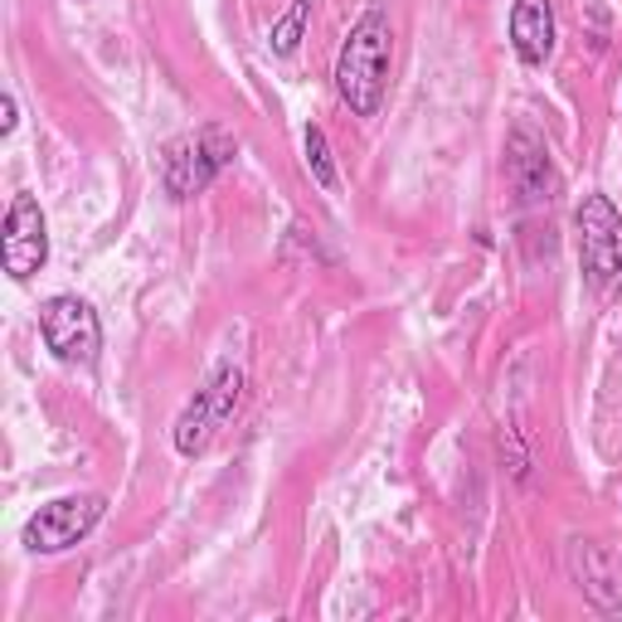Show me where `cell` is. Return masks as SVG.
Listing matches in <instances>:
<instances>
[{
    "mask_svg": "<svg viewBox=\"0 0 622 622\" xmlns=\"http://www.w3.org/2000/svg\"><path fill=\"white\" fill-rule=\"evenodd\" d=\"M569 559H574V574L583 583V593H589L599 608H618L622 603V569L618 559L599 550L593 540H574V550H569Z\"/></svg>",
    "mask_w": 622,
    "mask_h": 622,
    "instance_id": "obj_10",
    "label": "cell"
},
{
    "mask_svg": "<svg viewBox=\"0 0 622 622\" xmlns=\"http://www.w3.org/2000/svg\"><path fill=\"white\" fill-rule=\"evenodd\" d=\"M234 161H239L234 131H224L219 122H210V127H194V131H186V137H176L166 146L161 151V180L176 200H190V194L210 190Z\"/></svg>",
    "mask_w": 622,
    "mask_h": 622,
    "instance_id": "obj_2",
    "label": "cell"
},
{
    "mask_svg": "<svg viewBox=\"0 0 622 622\" xmlns=\"http://www.w3.org/2000/svg\"><path fill=\"white\" fill-rule=\"evenodd\" d=\"M389 59H394V34H389L384 10H365L336 54V93L350 107V117H375L384 107Z\"/></svg>",
    "mask_w": 622,
    "mask_h": 622,
    "instance_id": "obj_1",
    "label": "cell"
},
{
    "mask_svg": "<svg viewBox=\"0 0 622 622\" xmlns=\"http://www.w3.org/2000/svg\"><path fill=\"white\" fill-rule=\"evenodd\" d=\"M579 229V267L593 292H618L622 287V214L613 210L608 194H583L574 210Z\"/></svg>",
    "mask_w": 622,
    "mask_h": 622,
    "instance_id": "obj_3",
    "label": "cell"
},
{
    "mask_svg": "<svg viewBox=\"0 0 622 622\" xmlns=\"http://www.w3.org/2000/svg\"><path fill=\"white\" fill-rule=\"evenodd\" d=\"M239 399H243V370L239 365H229V360H219L210 384H204L200 394L186 404V413L176 419V453L180 457H200L204 447L214 443V433L234 419Z\"/></svg>",
    "mask_w": 622,
    "mask_h": 622,
    "instance_id": "obj_4",
    "label": "cell"
},
{
    "mask_svg": "<svg viewBox=\"0 0 622 622\" xmlns=\"http://www.w3.org/2000/svg\"><path fill=\"white\" fill-rule=\"evenodd\" d=\"M40 336L44 346L54 350V360L64 365H93L97 350H103V326H97V312L73 292H59L40 307Z\"/></svg>",
    "mask_w": 622,
    "mask_h": 622,
    "instance_id": "obj_6",
    "label": "cell"
},
{
    "mask_svg": "<svg viewBox=\"0 0 622 622\" xmlns=\"http://www.w3.org/2000/svg\"><path fill=\"white\" fill-rule=\"evenodd\" d=\"M0 259L15 283H30L49 263V224L34 194H15L6 210V229H0Z\"/></svg>",
    "mask_w": 622,
    "mask_h": 622,
    "instance_id": "obj_7",
    "label": "cell"
},
{
    "mask_svg": "<svg viewBox=\"0 0 622 622\" xmlns=\"http://www.w3.org/2000/svg\"><path fill=\"white\" fill-rule=\"evenodd\" d=\"M312 6H316V0H292L283 15L273 20V34H267V44H273L277 59H292V54H297L302 34H307V20H312Z\"/></svg>",
    "mask_w": 622,
    "mask_h": 622,
    "instance_id": "obj_11",
    "label": "cell"
},
{
    "mask_svg": "<svg viewBox=\"0 0 622 622\" xmlns=\"http://www.w3.org/2000/svg\"><path fill=\"white\" fill-rule=\"evenodd\" d=\"M502 457L510 462V477H516V482H526V477H530V453H526V443H520V433H516V429H506V433H502Z\"/></svg>",
    "mask_w": 622,
    "mask_h": 622,
    "instance_id": "obj_13",
    "label": "cell"
},
{
    "mask_svg": "<svg viewBox=\"0 0 622 622\" xmlns=\"http://www.w3.org/2000/svg\"><path fill=\"white\" fill-rule=\"evenodd\" d=\"M506 170H510V186H516L520 204H550L555 190H559V176L550 166V151L535 131L516 127L510 131V146H506Z\"/></svg>",
    "mask_w": 622,
    "mask_h": 622,
    "instance_id": "obj_8",
    "label": "cell"
},
{
    "mask_svg": "<svg viewBox=\"0 0 622 622\" xmlns=\"http://www.w3.org/2000/svg\"><path fill=\"white\" fill-rule=\"evenodd\" d=\"M302 146H307V170H312V180H316V186H321L326 194H336L340 180H336V156H331V141H326V131H321V127H307V131H302Z\"/></svg>",
    "mask_w": 622,
    "mask_h": 622,
    "instance_id": "obj_12",
    "label": "cell"
},
{
    "mask_svg": "<svg viewBox=\"0 0 622 622\" xmlns=\"http://www.w3.org/2000/svg\"><path fill=\"white\" fill-rule=\"evenodd\" d=\"M15 122H20V107H15V97L6 93V103H0V137H10V131H15Z\"/></svg>",
    "mask_w": 622,
    "mask_h": 622,
    "instance_id": "obj_14",
    "label": "cell"
},
{
    "mask_svg": "<svg viewBox=\"0 0 622 622\" xmlns=\"http://www.w3.org/2000/svg\"><path fill=\"white\" fill-rule=\"evenodd\" d=\"M510 49L520 64L540 68L555 49V6L550 0H516L510 6Z\"/></svg>",
    "mask_w": 622,
    "mask_h": 622,
    "instance_id": "obj_9",
    "label": "cell"
},
{
    "mask_svg": "<svg viewBox=\"0 0 622 622\" xmlns=\"http://www.w3.org/2000/svg\"><path fill=\"white\" fill-rule=\"evenodd\" d=\"M107 516L103 496H54L24 520V550L30 555H64L78 540H88L93 526Z\"/></svg>",
    "mask_w": 622,
    "mask_h": 622,
    "instance_id": "obj_5",
    "label": "cell"
}]
</instances>
